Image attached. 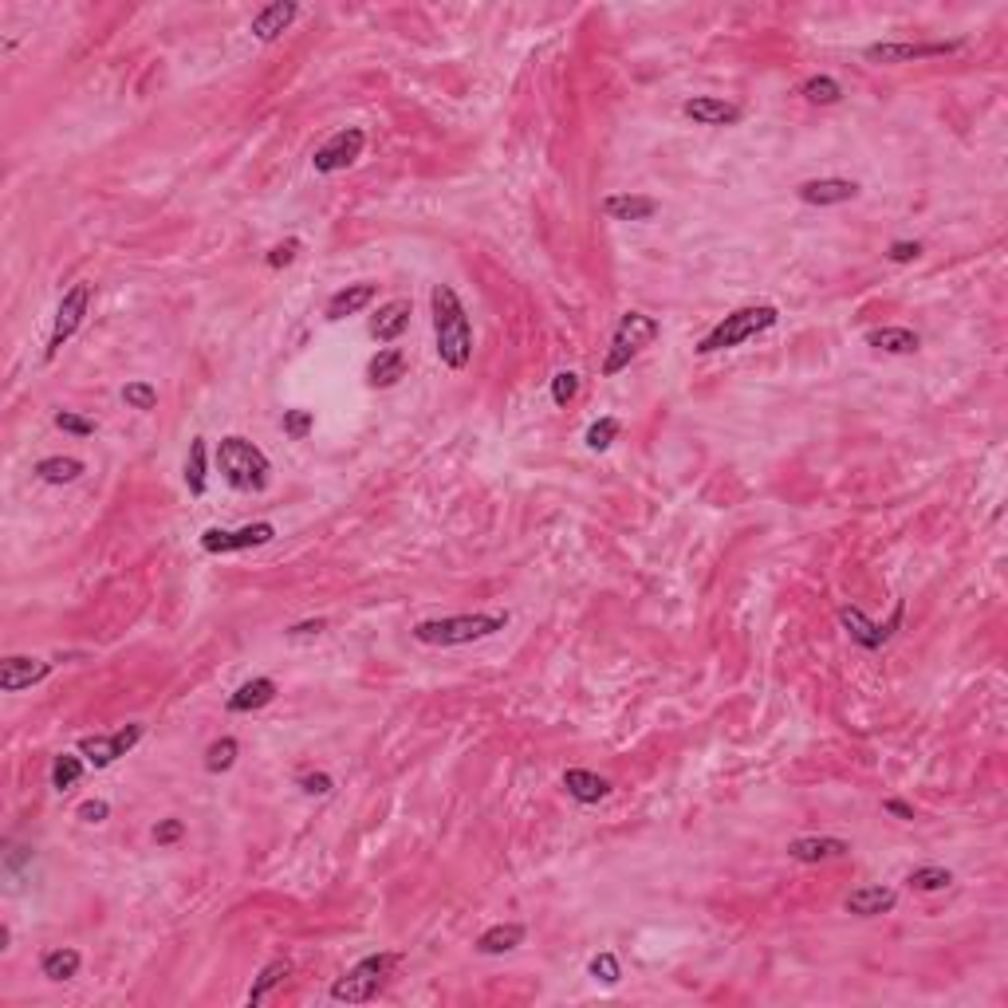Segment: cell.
Returning a JSON list of instances; mask_svg holds the SVG:
<instances>
[{"label": "cell", "mask_w": 1008, "mask_h": 1008, "mask_svg": "<svg viewBox=\"0 0 1008 1008\" xmlns=\"http://www.w3.org/2000/svg\"><path fill=\"white\" fill-rule=\"evenodd\" d=\"M796 197H800L804 205L827 209V205L855 201V197H859V182H851V178H812V182H800V186H796Z\"/></svg>", "instance_id": "obj_15"}, {"label": "cell", "mask_w": 1008, "mask_h": 1008, "mask_svg": "<svg viewBox=\"0 0 1008 1008\" xmlns=\"http://www.w3.org/2000/svg\"><path fill=\"white\" fill-rule=\"evenodd\" d=\"M591 977H595V981H603L607 989H611V985H619V977H623L619 957H615V953H599V957H591Z\"/></svg>", "instance_id": "obj_37"}, {"label": "cell", "mask_w": 1008, "mask_h": 1008, "mask_svg": "<svg viewBox=\"0 0 1008 1008\" xmlns=\"http://www.w3.org/2000/svg\"><path fill=\"white\" fill-rule=\"evenodd\" d=\"M300 16V4H292V0H276V4H264L256 16H252V36L260 40V44H276L288 28H292V20Z\"/></svg>", "instance_id": "obj_16"}, {"label": "cell", "mask_w": 1008, "mask_h": 1008, "mask_svg": "<svg viewBox=\"0 0 1008 1008\" xmlns=\"http://www.w3.org/2000/svg\"><path fill=\"white\" fill-rule=\"evenodd\" d=\"M32 473L44 481V485H75L83 477V461L79 457H44L32 465Z\"/></svg>", "instance_id": "obj_26"}, {"label": "cell", "mask_w": 1008, "mask_h": 1008, "mask_svg": "<svg viewBox=\"0 0 1008 1008\" xmlns=\"http://www.w3.org/2000/svg\"><path fill=\"white\" fill-rule=\"evenodd\" d=\"M847 851H851V843L835 839V835H804V839L788 843V859H796V863H827V859H843Z\"/></svg>", "instance_id": "obj_17"}, {"label": "cell", "mask_w": 1008, "mask_h": 1008, "mask_svg": "<svg viewBox=\"0 0 1008 1008\" xmlns=\"http://www.w3.org/2000/svg\"><path fill=\"white\" fill-rule=\"evenodd\" d=\"M410 315H414V308H410V300H390V304H382L378 308V315L371 319V335H375V343H394L406 327H410Z\"/></svg>", "instance_id": "obj_20"}, {"label": "cell", "mask_w": 1008, "mask_h": 1008, "mask_svg": "<svg viewBox=\"0 0 1008 1008\" xmlns=\"http://www.w3.org/2000/svg\"><path fill=\"white\" fill-rule=\"evenodd\" d=\"M662 335V323L654 319V315L646 312H627L619 319V327H615V339H611V351H607V363H603V375L615 378L619 371H627L630 359L642 351V347H650L654 339Z\"/></svg>", "instance_id": "obj_6"}, {"label": "cell", "mask_w": 1008, "mask_h": 1008, "mask_svg": "<svg viewBox=\"0 0 1008 1008\" xmlns=\"http://www.w3.org/2000/svg\"><path fill=\"white\" fill-rule=\"evenodd\" d=\"M237 756H241V745H237L233 737H221V741H213V745L205 749V772L221 776V772H229V768L237 764Z\"/></svg>", "instance_id": "obj_32"}, {"label": "cell", "mask_w": 1008, "mask_h": 1008, "mask_svg": "<svg viewBox=\"0 0 1008 1008\" xmlns=\"http://www.w3.org/2000/svg\"><path fill=\"white\" fill-rule=\"evenodd\" d=\"M508 627V615H485V611H473V615H445V619H426L418 627L410 630L422 646H469V642H481V638H493L497 630Z\"/></svg>", "instance_id": "obj_3"}, {"label": "cell", "mask_w": 1008, "mask_h": 1008, "mask_svg": "<svg viewBox=\"0 0 1008 1008\" xmlns=\"http://www.w3.org/2000/svg\"><path fill=\"white\" fill-rule=\"evenodd\" d=\"M965 48V40H938V44H871L863 56L871 63H914V60H934V56H953V52H961Z\"/></svg>", "instance_id": "obj_12"}, {"label": "cell", "mask_w": 1008, "mask_h": 1008, "mask_svg": "<svg viewBox=\"0 0 1008 1008\" xmlns=\"http://www.w3.org/2000/svg\"><path fill=\"white\" fill-rule=\"evenodd\" d=\"M272 701H276V682H272V678H252V682H245L237 693H229L225 709H229V713H256V709H264V705H272Z\"/></svg>", "instance_id": "obj_23"}, {"label": "cell", "mask_w": 1008, "mask_h": 1008, "mask_svg": "<svg viewBox=\"0 0 1008 1008\" xmlns=\"http://www.w3.org/2000/svg\"><path fill=\"white\" fill-rule=\"evenodd\" d=\"M186 835V823L182 819H162L158 827H154V843L158 847H170V843H178Z\"/></svg>", "instance_id": "obj_42"}, {"label": "cell", "mask_w": 1008, "mask_h": 1008, "mask_svg": "<svg viewBox=\"0 0 1008 1008\" xmlns=\"http://www.w3.org/2000/svg\"><path fill=\"white\" fill-rule=\"evenodd\" d=\"M776 319L780 312L772 308V304H749V308H737V312H729L701 343H697V351L701 355H717V351H729V347H741V343H749L753 335L760 331H768V327H776Z\"/></svg>", "instance_id": "obj_5"}, {"label": "cell", "mask_w": 1008, "mask_h": 1008, "mask_svg": "<svg viewBox=\"0 0 1008 1008\" xmlns=\"http://www.w3.org/2000/svg\"><path fill=\"white\" fill-rule=\"evenodd\" d=\"M48 674H52V662L28 658V654H8V658L0 662V690L4 693L32 690V686H40Z\"/></svg>", "instance_id": "obj_13"}, {"label": "cell", "mask_w": 1008, "mask_h": 1008, "mask_svg": "<svg viewBox=\"0 0 1008 1008\" xmlns=\"http://www.w3.org/2000/svg\"><path fill=\"white\" fill-rule=\"evenodd\" d=\"M79 776H83V756L60 753L56 760H52V788H56V792L75 788V784H79Z\"/></svg>", "instance_id": "obj_33"}, {"label": "cell", "mask_w": 1008, "mask_h": 1008, "mask_svg": "<svg viewBox=\"0 0 1008 1008\" xmlns=\"http://www.w3.org/2000/svg\"><path fill=\"white\" fill-rule=\"evenodd\" d=\"M323 630H327V619H308V623L288 627L284 634H288V638H315V634H323Z\"/></svg>", "instance_id": "obj_46"}, {"label": "cell", "mask_w": 1008, "mask_h": 1008, "mask_svg": "<svg viewBox=\"0 0 1008 1008\" xmlns=\"http://www.w3.org/2000/svg\"><path fill=\"white\" fill-rule=\"evenodd\" d=\"M363 146H367V130H363V126H343V130H335V134L312 154L315 174H339V170L355 166V162L363 158Z\"/></svg>", "instance_id": "obj_9"}, {"label": "cell", "mask_w": 1008, "mask_h": 1008, "mask_svg": "<svg viewBox=\"0 0 1008 1008\" xmlns=\"http://www.w3.org/2000/svg\"><path fill=\"white\" fill-rule=\"evenodd\" d=\"M882 812H886V816H894V819H906V823L914 819V808H910L906 800H894V796H890V800H882Z\"/></svg>", "instance_id": "obj_47"}, {"label": "cell", "mask_w": 1008, "mask_h": 1008, "mask_svg": "<svg viewBox=\"0 0 1008 1008\" xmlns=\"http://www.w3.org/2000/svg\"><path fill=\"white\" fill-rule=\"evenodd\" d=\"M894 906H898V890L890 886H859L843 898V910L855 918H879V914H890Z\"/></svg>", "instance_id": "obj_18"}, {"label": "cell", "mask_w": 1008, "mask_h": 1008, "mask_svg": "<svg viewBox=\"0 0 1008 1008\" xmlns=\"http://www.w3.org/2000/svg\"><path fill=\"white\" fill-rule=\"evenodd\" d=\"M619 430H623V426H619V418H611V414H607V418H599V422H591V426H587V445H591L595 453H603V449H611V445H615Z\"/></svg>", "instance_id": "obj_35"}, {"label": "cell", "mask_w": 1008, "mask_h": 1008, "mask_svg": "<svg viewBox=\"0 0 1008 1008\" xmlns=\"http://www.w3.org/2000/svg\"><path fill=\"white\" fill-rule=\"evenodd\" d=\"M686 119H693L697 126H737L745 119V111L729 99H717V95H693L682 103Z\"/></svg>", "instance_id": "obj_14"}, {"label": "cell", "mask_w": 1008, "mask_h": 1008, "mask_svg": "<svg viewBox=\"0 0 1008 1008\" xmlns=\"http://www.w3.org/2000/svg\"><path fill=\"white\" fill-rule=\"evenodd\" d=\"M91 296H95V284H87V280H79V284H71V288L63 292L60 308H56V327H52V339H48V355H44L48 363L67 347V339L83 327L87 308H91Z\"/></svg>", "instance_id": "obj_7"}, {"label": "cell", "mask_w": 1008, "mask_h": 1008, "mask_svg": "<svg viewBox=\"0 0 1008 1008\" xmlns=\"http://www.w3.org/2000/svg\"><path fill=\"white\" fill-rule=\"evenodd\" d=\"M142 725H123L119 733H95V737H83L79 741V753H83V760L87 764H95V768H111L119 756H126L138 741H142Z\"/></svg>", "instance_id": "obj_10"}, {"label": "cell", "mask_w": 1008, "mask_h": 1008, "mask_svg": "<svg viewBox=\"0 0 1008 1008\" xmlns=\"http://www.w3.org/2000/svg\"><path fill=\"white\" fill-rule=\"evenodd\" d=\"M300 788H304L308 796H327L335 784H331V776H327V772H304V776H300Z\"/></svg>", "instance_id": "obj_43"}, {"label": "cell", "mask_w": 1008, "mask_h": 1008, "mask_svg": "<svg viewBox=\"0 0 1008 1008\" xmlns=\"http://www.w3.org/2000/svg\"><path fill=\"white\" fill-rule=\"evenodd\" d=\"M315 430V414L312 410H284V434L292 441H304Z\"/></svg>", "instance_id": "obj_38"}, {"label": "cell", "mask_w": 1008, "mask_h": 1008, "mask_svg": "<svg viewBox=\"0 0 1008 1008\" xmlns=\"http://www.w3.org/2000/svg\"><path fill=\"white\" fill-rule=\"evenodd\" d=\"M867 343L882 351V355H914L918 347H922V339H918V331H910V327H875L871 335H867Z\"/></svg>", "instance_id": "obj_24"}, {"label": "cell", "mask_w": 1008, "mask_h": 1008, "mask_svg": "<svg viewBox=\"0 0 1008 1008\" xmlns=\"http://www.w3.org/2000/svg\"><path fill=\"white\" fill-rule=\"evenodd\" d=\"M123 402L130 406V410H142V414H150L154 406H158V390L150 386V382H126L123 386Z\"/></svg>", "instance_id": "obj_36"}, {"label": "cell", "mask_w": 1008, "mask_h": 1008, "mask_svg": "<svg viewBox=\"0 0 1008 1008\" xmlns=\"http://www.w3.org/2000/svg\"><path fill=\"white\" fill-rule=\"evenodd\" d=\"M300 249H304V245L292 237V241H284V245H276V249L268 252V256H264V264H268V268H284V264H292V260L300 256Z\"/></svg>", "instance_id": "obj_41"}, {"label": "cell", "mask_w": 1008, "mask_h": 1008, "mask_svg": "<svg viewBox=\"0 0 1008 1008\" xmlns=\"http://www.w3.org/2000/svg\"><path fill=\"white\" fill-rule=\"evenodd\" d=\"M434 308V339H438V359L449 371H465L473 359V323L461 304V296L449 284H434L430 292Z\"/></svg>", "instance_id": "obj_1"}, {"label": "cell", "mask_w": 1008, "mask_h": 1008, "mask_svg": "<svg viewBox=\"0 0 1008 1008\" xmlns=\"http://www.w3.org/2000/svg\"><path fill=\"white\" fill-rule=\"evenodd\" d=\"M579 398V375L575 371H560V375L552 378V402L556 406H571Z\"/></svg>", "instance_id": "obj_39"}, {"label": "cell", "mask_w": 1008, "mask_h": 1008, "mask_svg": "<svg viewBox=\"0 0 1008 1008\" xmlns=\"http://www.w3.org/2000/svg\"><path fill=\"white\" fill-rule=\"evenodd\" d=\"M79 965H83V957H79V949H71V945H56V949H48L44 957H40V973L48 977V981H71L75 973H79Z\"/></svg>", "instance_id": "obj_27"}, {"label": "cell", "mask_w": 1008, "mask_h": 1008, "mask_svg": "<svg viewBox=\"0 0 1008 1008\" xmlns=\"http://www.w3.org/2000/svg\"><path fill=\"white\" fill-rule=\"evenodd\" d=\"M564 788H567V796L579 800V804H599V800L611 796V780L599 776V772H591V768H567Z\"/></svg>", "instance_id": "obj_19"}, {"label": "cell", "mask_w": 1008, "mask_h": 1008, "mask_svg": "<svg viewBox=\"0 0 1008 1008\" xmlns=\"http://www.w3.org/2000/svg\"><path fill=\"white\" fill-rule=\"evenodd\" d=\"M8 942H12V930H8V926H0V949H8Z\"/></svg>", "instance_id": "obj_48"}, {"label": "cell", "mask_w": 1008, "mask_h": 1008, "mask_svg": "<svg viewBox=\"0 0 1008 1008\" xmlns=\"http://www.w3.org/2000/svg\"><path fill=\"white\" fill-rule=\"evenodd\" d=\"M276 540V524L256 520L245 528H205L201 532V548L209 556H233V552H249V548H264Z\"/></svg>", "instance_id": "obj_8"}, {"label": "cell", "mask_w": 1008, "mask_h": 1008, "mask_svg": "<svg viewBox=\"0 0 1008 1008\" xmlns=\"http://www.w3.org/2000/svg\"><path fill=\"white\" fill-rule=\"evenodd\" d=\"M516 945H524V926H520V922H501V926H489V930L477 938V953L501 957V953H512Z\"/></svg>", "instance_id": "obj_25"}, {"label": "cell", "mask_w": 1008, "mask_h": 1008, "mask_svg": "<svg viewBox=\"0 0 1008 1008\" xmlns=\"http://www.w3.org/2000/svg\"><path fill=\"white\" fill-rule=\"evenodd\" d=\"M906 882H910V890L934 894V890H945V886L953 882V875H949L945 867H938V863H926V867H914V871L906 875Z\"/></svg>", "instance_id": "obj_34"}, {"label": "cell", "mask_w": 1008, "mask_h": 1008, "mask_svg": "<svg viewBox=\"0 0 1008 1008\" xmlns=\"http://www.w3.org/2000/svg\"><path fill=\"white\" fill-rule=\"evenodd\" d=\"M402 375H406V355H402V347H382L375 359H371V367H367L371 386H394Z\"/></svg>", "instance_id": "obj_29"}, {"label": "cell", "mask_w": 1008, "mask_h": 1008, "mask_svg": "<svg viewBox=\"0 0 1008 1008\" xmlns=\"http://www.w3.org/2000/svg\"><path fill=\"white\" fill-rule=\"evenodd\" d=\"M398 961H402L398 953H371V957L355 961L343 977H335L331 1001H339V1005H367V1001H375L378 989L386 985V977L394 973Z\"/></svg>", "instance_id": "obj_4"}, {"label": "cell", "mask_w": 1008, "mask_h": 1008, "mask_svg": "<svg viewBox=\"0 0 1008 1008\" xmlns=\"http://www.w3.org/2000/svg\"><path fill=\"white\" fill-rule=\"evenodd\" d=\"M56 426H60L63 434H75V438H91V434H95V422L83 418V414H71V410H60V414H56Z\"/></svg>", "instance_id": "obj_40"}, {"label": "cell", "mask_w": 1008, "mask_h": 1008, "mask_svg": "<svg viewBox=\"0 0 1008 1008\" xmlns=\"http://www.w3.org/2000/svg\"><path fill=\"white\" fill-rule=\"evenodd\" d=\"M603 213L611 221H650L658 213V201L642 197V193H611V197H603Z\"/></svg>", "instance_id": "obj_21"}, {"label": "cell", "mask_w": 1008, "mask_h": 1008, "mask_svg": "<svg viewBox=\"0 0 1008 1008\" xmlns=\"http://www.w3.org/2000/svg\"><path fill=\"white\" fill-rule=\"evenodd\" d=\"M288 977H292V961H288V957H276V961H268V965L260 969V977L252 981V989H249V997H245V1005L256 1008L260 1001H264V997H268V993H272V989H280V985H284Z\"/></svg>", "instance_id": "obj_28"}, {"label": "cell", "mask_w": 1008, "mask_h": 1008, "mask_svg": "<svg viewBox=\"0 0 1008 1008\" xmlns=\"http://www.w3.org/2000/svg\"><path fill=\"white\" fill-rule=\"evenodd\" d=\"M378 296V288L375 284H347V288H339L331 300H327V319L331 323H339V319H347V315H359L371 300Z\"/></svg>", "instance_id": "obj_22"}, {"label": "cell", "mask_w": 1008, "mask_h": 1008, "mask_svg": "<svg viewBox=\"0 0 1008 1008\" xmlns=\"http://www.w3.org/2000/svg\"><path fill=\"white\" fill-rule=\"evenodd\" d=\"M217 469H221V477H225L237 493H260V489H268L272 461H268L264 449L252 445L249 438L229 434V438H221V445H217Z\"/></svg>", "instance_id": "obj_2"}, {"label": "cell", "mask_w": 1008, "mask_h": 1008, "mask_svg": "<svg viewBox=\"0 0 1008 1008\" xmlns=\"http://www.w3.org/2000/svg\"><path fill=\"white\" fill-rule=\"evenodd\" d=\"M205 457H209V445H205V438L189 441V457H186L189 497H205V485H209V465H205Z\"/></svg>", "instance_id": "obj_30"}, {"label": "cell", "mask_w": 1008, "mask_h": 1008, "mask_svg": "<svg viewBox=\"0 0 1008 1008\" xmlns=\"http://www.w3.org/2000/svg\"><path fill=\"white\" fill-rule=\"evenodd\" d=\"M902 615H906V607H902V599H898V603H894V615H890V623H886V627L871 623L859 607H843V611H839V623H843V630L851 634V642H859L863 650H879V646L890 642V634L898 630Z\"/></svg>", "instance_id": "obj_11"}, {"label": "cell", "mask_w": 1008, "mask_h": 1008, "mask_svg": "<svg viewBox=\"0 0 1008 1008\" xmlns=\"http://www.w3.org/2000/svg\"><path fill=\"white\" fill-rule=\"evenodd\" d=\"M107 816H111V804H107V800H87V804H79V819H83V823H103Z\"/></svg>", "instance_id": "obj_45"}, {"label": "cell", "mask_w": 1008, "mask_h": 1008, "mask_svg": "<svg viewBox=\"0 0 1008 1008\" xmlns=\"http://www.w3.org/2000/svg\"><path fill=\"white\" fill-rule=\"evenodd\" d=\"M800 95H804L812 107H835V103L843 99V87H839V79H831V75H812V79H804Z\"/></svg>", "instance_id": "obj_31"}, {"label": "cell", "mask_w": 1008, "mask_h": 1008, "mask_svg": "<svg viewBox=\"0 0 1008 1008\" xmlns=\"http://www.w3.org/2000/svg\"><path fill=\"white\" fill-rule=\"evenodd\" d=\"M886 256H890L894 264H910V260H918V256H922V245H918V241H894Z\"/></svg>", "instance_id": "obj_44"}]
</instances>
